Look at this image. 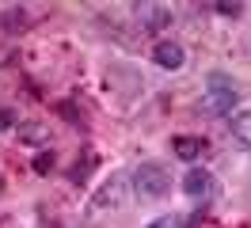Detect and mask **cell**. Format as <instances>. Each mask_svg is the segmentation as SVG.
Wrapping results in <instances>:
<instances>
[{"label":"cell","mask_w":251,"mask_h":228,"mask_svg":"<svg viewBox=\"0 0 251 228\" xmlns=\"http://www.w3.org/2000/svg\"><path fill=\"white\" fill-rule=\"evenodd\" d=\"M236 106V80L225 73H213L205 80V91H202V110L209 114H228Z\"/></svg>","instance_id":"cell-1"},{"label":"cell","mask_w":251,"mask_h":228,"mask_svg":"<svg viewBox=\"0 0 251 228\" xmlns=\"http://www.w3.org/2000/svg\"><path fill=\"white\" fill-rule=\"evenodd\" d=\"M168 186H172V175H168L160 164H141L137 171H133V190H137V198H145V202L164 198Z\"/></svg>","instance_id":"cell-2"},{"label":"cell","mask_w":251,"mask_h":228,"mask_svg":"<svg viewBox=\"0 0 251 228\" xmlns=\"http://www.w3.org/2000/svg\"><path fill=\"white\" fill-rule=\"evenodd\" d=\"M183 194L194 198V202L209 198V194H213V175H209L205 167H190L187 175H183Z\"/></svg>","instance_id":"cell-3"},{"label":"cell","mask_w":251,"mask_h":228,"mask_svg":"<svg viewBox=\"0 0 251 228\" xmlns=\"http://www.w3.org/2000/svg\"><path fill=\"white\" fill-rule=\"evenodd\" d=\"M152 61H156L160 69L175 73V69H183V61H187V50H183L179 42H172V38H164V42H156V50H152Z\"/></svg>","instance_id":"cell-4"},{"label":"cell","mask_w":251,"mask_h":228,"mask_svg":"<svg viewBox=\"0 0 251 228\" xmlns=\"http://www.w3.org/2000/svg\"><path fill=\"white\" fill-rule=\"evenodd\" d=\"M137 19H141V30H164L172 23V12L164 8V4H137Z\"/></svg>","instance_id":"cell-5"},{"label":"cell","mask_w":251,"mask_h":228,"mask_svg":"<svg viewBox=\"0 0 251 228\" xmlns=\"http://www.w3.org/2000/svg\"><path fill=\"white\" fill-rule=\"evenodd\" d=\"M202 149H205V141L202 137H190V133H183V137L172 141V152L179 156V160H187V164H194V160L202 156Z\"/></svg>","instance_id":"cell-6"},{"label":"cell","mask_w":251,"mask_h":228,"mask_svg":"<svg viewBox=\"0 0 251 228\" xmlns=\"http://www.w3.org/2000/svg\"><path fill=\"white\" fill-rule=\"evenodd\" d=\"M232 137L244 145V149H251V110H244V114L232 118Z\"/></svg>","instance_id":"cell-7"},{"label":"cell","mask_w":251,"mask_h":228,"mask_svg":"<svg viewBox=\"0 0 251 228\" xmlns=\"http://www.w3.org/2000/svg\"><path fill=\"white\" fill-rule=\"evenodd\" d=\"M19 141H31V145H46L50 129L46 126H19Z\"/></svg>","instance_id":"cell-8"},{"label":"cell","mask_w":251,"mask_h":228,"mask_svg":"<svg viewBox=\"0 0 251 228\" xmlns=\"http://www.w3.org/2000/svg\"><path fill=\"white\" fill-rule=\"evenodd\" d=\"M34 171H38V175H46L50 167H53V152H38V156H34Z\"/></svg>","instance_id":"cell-9"},{"label":"cell","mask_w":251,"mask_h":228,"mask_svg":"<svg viewBox=\"0 0 251 228\" xmlns=\"http://www.w3.org/2000/svg\"><path fill=\"white\" fill-rule=\"evenodd\" d=\"M217 8V15H225V19H236V15L244 12V4H228V0H221V4H213Z\"/></svg>","instance_id":"cell-10"},{"label":"cell","mask_w":251,"mask_h":228,"mask_svg":"<svg viewBox=\"0 0 251 228\" xmlns=\"http://www.w3.org/2000/svg\"><path fill=\"white\" fill-rule=\"evenodd\" d=\"M149 228H183V221H179L175 213H164V217H156V221H152Z\"/></svg>","instance_id":"cell-11"},{"label":"cell","mask_w":251,"mask_h":228,"mask_svg":"<svg viewBox=\"0 0 251 228\" xmlns=\"http://www.w3.org/2000/svg\"><path fill=\"white\" fill-rule=\"evenodd\" d=\"M12 126H16V114H12L8 106H0V133H4V129H12Z\"/></svg>","instance_id":"cell-12"}]
</instances>
